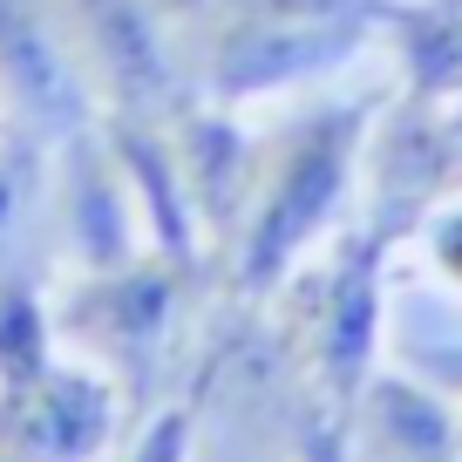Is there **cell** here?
<instances>
[{
  "label": "cell",
  "instance_id": "cell-9",
  "mask_svg": "<svg viewBox=\"0 0 462 462\" xmlns=\"http://www.w3.org/2000/svg\"><path fill=\"white\" fill-rule=\"evenodd\" d=\"M381 42L402 61V96L462 102V0H394Z\"/></svg>",
  "mask_w": 462,
  "mask_h": 462
},
{
  "label": "cell",
  "instance_id": "cell-3",
  "mask_svg": "<svg viewBox=\"0 0 462 462\" xmlns=\"http://www.w3.org/2000/svg\"><path fill=\"white\" fill-rule=\"evenodd\" d=\"M198 279L190 259L143 245L123 265H96V273H75L55 300V333L96 361L102 374L123 381V394H136L171 354L177 313H184V286Z\"/></svg>",
  "mask_w": 462,
  "mask_h": 462
},
{
  "label": "cell",
  "instance_id": "cell-6",
  "mask_svg": "<svg viewBox=\"0 0 462 462\" xmlns=\"http://www.w3.org/2000/svg\"><path fill=\"white\" fill-rule=\"evenodd\" d=\"M55 14L102 116H171L184 102L171 34L150 0H55Z\"/></svg>",
  "mask_w": 462,
  "mask_h": 462
},
{
  "label": "cell",
  "instance_id": "cell-15",
  "mask_svg": "<svg viewBox=\"0 0 462 462\" xmlns=\"http://www.w3.org/2000/svg\"><path fill=\"white\" fill-rule=\"evenodd\" d=\"M456 109H462V102H456Z\"/></svg>",
  "mask_w": 462,
  "mask_h": 462
},
{
  "label": "cell",
  "instance_id": "cell-7",
  "mask_svg": "<svg viewBox=\"0 0 462 462\" xmlns=\"http://www.w3.org/2000/svg\"><path fill=\"white\" fill-rule=\"evenodd\" d=\"M0 109L42 143H69L102 123V102L61 34L55 0H0Z\"/></svg>",
  "mask_w": 462,
  "mask_h": 462
},
{
  "label": "cell",
  "instance_id": "cell-12",
  "mask_svg": "<svg viewBox=\"0 0 462 462\" xmlns=\"http://www.w3.org/2000/svg\"><path fill=\"white\" fill-rule=\"evenodd\" d=\"M408 245L421 252V265H429L435 286H442L448 300H462V190H448V198L408 231Z\"/></svg>",
  "mask_w": 462,
  "mask_h": 462
},
{
  "label": "cell",
  "instance_id": "cell-8",
  "mask_svg": "<svg viewBox=\"0 0 462 462\" xmlns=\"http://www.w3.org/2000/svg\"><path fill=\"white\" fill-rule=\"evenodd\" d=\"M346 462H462V408L408 367H374L346 415Z\"/></svg>",
  "mask_w": 462,
  "mask_h": 462
},
{
  "label": "cell",
  "instance_id": "cell-14",
  "mask_svg": "<svg viewBox=\"0 0 462 462\" xmlns=\"http://www.w3.org/2000/svg\"><path fill=\"white\" fill-rule=\"evenodd\" d=\"M7 130H14V123H7V109H0V136H7Z\"/></svg>",
  "mask_w": 462,
  "mask_h": 462
},
{
  "label": "cell",
  "instance_id": "cell-1",
  "mask_svg": "<svg viewBox=\"0 0 462 462\" xmlns=\"http://www.w3.org/2000/svg\"><path fill=\"white\" fill-rule=\"evenodd\" d=\"M367 123H374V102H327V109L292 116L273 136H252L245 198L217 245V265L238 306L259 313L286 286L292 265L340 231V211L361 184Z\"/></svg>",
  "mask_w": 462,
  "mask_h": 462
},
{
  "label": "cell",
  "instance_id": "cell-2",
  "mask_svg": "<svg viewBox=\"0 0 462 462\" xmlns=\"http://www.w3.org/2000/svg\"><path fill=\"white\" fill-rule=\"evenodd\" d=\"M150 7L171 34L184 88L217 109H238L346 69L388 34L394 0H150Z\"/></svg>",
  "mask_w": 462,
  "mask_h": 462
},
{
  "label": "cell",
  "instance_id": "cell-5",
  "mask_svg": "<svg viewBox=\"0 0 462 462\" xmlns=\"http://www.w3.org/2000/svg\"><path fill=\"white\" fill-rule=\"evenodd\" d=\"M130 415L123 381L96 361H55L34 381L0 388V462H102Z\"/></svg>",
  "mask_w": 462,
  "mask_h": 462
},
{
  "label": "cell",
  "instance_id": "cell-11",
  "mask_svg": "<svg viewBox=\"0 0 462 462\" xmlns=\"http://www.w3.org/2000/svg\"><path fill=\"white\" fill-rule=\"evenodd\" d=\"M204 402H211V367H204L177 402H163L157 415L136 429V442H130V456H123V462H190L198 429H204Z\"/></svg>",
  "mask_w": 462,
  "mask_h": 462
},
{
  "label": "cell",
  "instance_id": "cell-4",
  "mask_svg": "<svg viewBox=\"0 0 462 462\" xmlns=\"http://www.w3.org/2000/svg\"><path fill=\"white\" fill-rule=\"evenodd\" d=\"M462 190V109L456 102H421L394 96V109H374L361 143V198H367V231L388 245H408V231L435 204Z\"/></svg>",
  "mask_w": 462,
  "mask_h": 462
},
{
  "label": "cell",
  "instance_id": "cell-10",
  "mask_svg": "<svg viewBox=\"0 0 462 462\" xmlns=\"http://www.w3.org/2000/svg\"><path fill=\"white\" fill-rule=\"evenodd\" d=\"M42 150L48 143L34 130H21V123L0 136V273H7V252H14L34 198H42Z\"/></svg>",
  "mask_w": 462,
  "mask_h": 462
},
{
  "label": "cell",
  "instance_id": "cell-13",
  "mask_svg": "<svg viewBox=\"0 0 462 462\" xmlns=\"http://www.w3.org/2000/svg\"><path fill=\"white\" fill-rule=\"evenodd\" d=\"M300 462H346V429L300 408Z\"/></svg>",
  "mask_w": 462,
  "mask_h": 462
}]
</instances>
